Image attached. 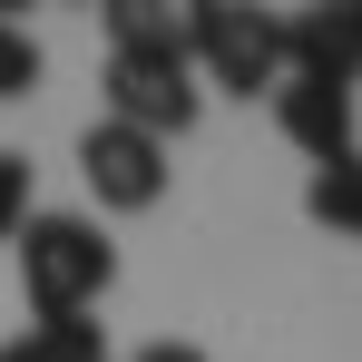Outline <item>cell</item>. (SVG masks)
<instances>
[{
    "label": "cell",
    "instance_id": "1",
    "mask_svg": "<svg viewBox=\"0 0 362 362\" xmlns=\"http://www.w3.org/2000/svg\"><path fill=\"white\" fill-rule=\"evenodd\" d=\"M206 108V78L186 59V10L167 0H118L108 10V118L147 137H186Z\"/></svg>",
    "mask_w": 362,
    "mask_h": 362
},
{
    "label": "cell",
    "instance_id": "2",
    "mask_svg": "<svg viewBox=\"0 0 362 362\" xmlns=\"http://www.w3.org/2000/svg\"><path fill=\"white\" fill-rule=\"evenodd\" d=\"M108 284H118V245H108L98 216L49 206V216H30V226H20V294H30L40 323H78Z\"/></svg>",
    "mask_w": 362,
    "mask_h": 362
},
{
    "label": "cell",
    "instance_id": "3",
    "mask_svg": "<svg viewBox=\"0 0 362 362\" xmlns=\"http://www.w3.org/2000/svg\"><path fill=\"white\" fill-rule=\"evenodd\" d=\"M186 59L206 88H235V98H274L284 88V20L274 10H245V0H196L186 10Z\"/></svg>",
    "mask_w": 362,
    "mask_h": 362
},
{
    "label": "cell",
    "instance_id": "4",
    "mask_svg": "<svg viewBox=\"0 0 362 362\" xmlns=\"http://www.w3.org/2000/svg\"><path fill=\"white\" fill-rule=\"evenodd\" d=\"M78 177H88V196L108 216H147L167 196V137H147V127H127V118H98L78 137Z\"/></svg>",
    "mask_w": 362,
    "mask_h": 362
},
{
    "label": "cell",
    "instance_id": "5",
    "mask_svg": "<svg viewBox=\"0 0 362 362\" xmlns=\"http://www.w3.org/2000/svg\"><path fill=\"white\" fill-rule=\"evenodd\" d=\"M284 78H333V88H353L362 78V0L284 10Z\"/></svg>",
    "mask_w": 362,
    "mask_h": 362
},
{
    "label": "cell",
    "instance_id": "6",
    "mask_svg": "<svg viewBox=\"0 0 362 362\" xmlns=\"http://www.w3.org/2000/svg\"><path fill=\"white\" fill-rule=\"evenodd\" d=\"M274 127L294 137L313 167H333V157H353V88H333V78H284L274 88Z\"/></svg>",
    "mask_w": 362,
    "mask_h": 362
},
{
    "label": "cell",
    "instance_id": "7",
    "mask_svg": "<svg viewBox=\"0 0 362 362\" xmlns=\"http://www.w3.org/2000/svg\"><path fill=\"white\" fill-rule=\"evenodd\" d=\"M303 216H313V226H333V235H353V245H362V147H353V157H333V167H313V177H303Z\"/></svg>",
    "mask_w": 362,
    "mask_h": 362
},
{
    "label": "cell",
    "instance_id": "8",
    "mask_svg": "<svg viewBox=\"0 0 362 362\" xmlns=\"http://www.w3.org/2000/svg\"><path fill=\"white\" fill-rule=\"evenodd\" d=\"M0 362H108V343H98V323L78 313V323H30L20 343H0Z\"/></svg>",
    "mask_w": 362,
    "mask_h": 362
},
{
    "label": "cell",
    "instance_id": "9",
    "mask_svg": "<svg viewBox=\"0 0 362 362\" xmlns=\"http://www.w3.org/2000/svg\"><path fill=\"white\" fill-rule=\"evenodd\" d=\"M40 88V40L20 20H0V98H30Z\"/></svg>",
    "mask_w": 362,
    "mask_h": 362
},
{
    "label": "cell",
    "instance_id": "10",
    "mask_svg": "<svg viewBox=\"0 0 362 362\" xmlns=\"http://www.w3.org/2000/svg\"><path fill=\"white\" fill-rule=\"evenodd\" d=\"M20 226H30V167L0 147V235H20Z\"/></svg>",
    "mask_w": 362,
    "mask_h": 362
},
{
    "label": "cell",
    "instance_id": "11",
    "mask_svg": "<svg viewBox=\"0 0 362 362\" xmlns=\"http://www.w3.org/2000/svg\"><path fill=\"white\" fill-rule=\"evenodd\" d=\"M137 362H206V353H196V343H147Z\"/></svg>",
    "mask_w": 362,
    "mask_h": 362
}]
</instances>
